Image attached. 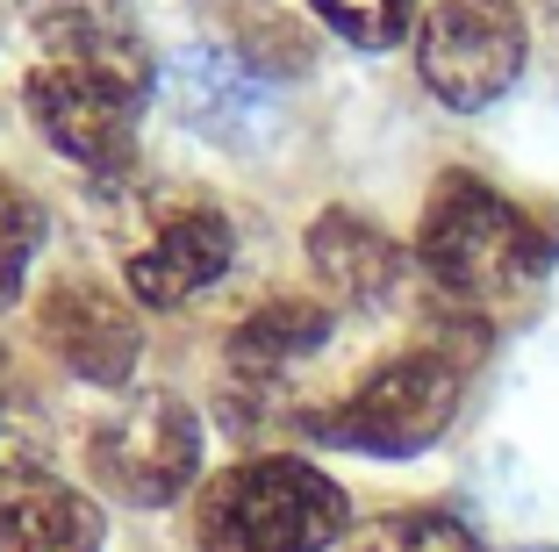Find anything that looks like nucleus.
Wrapping results in <instances>:
<instances>
[{"label":"nucleus","mask_w":559,"mask_h":552,"mask_svg":"<svg viewBox=\"0 0 559 552\" xmlns=\"http://www.w3.org/2000/svg\"><path fill=\"white\" fill-rule=\"evenodd\" d=\"M22 15H29L36 44H44V66L86 72V80H108L144 101L151 44L122 0H22Z\"/></svg>","instance_id":"obj_9"},{"label":"nucleus","mask_w":559,"mask_h":552,"mask_svg":"<svg viewBox=\"0 0 559 552\" xmlns=\"http://www.w3.org/2000/svg\"><path fill=\"white\" fill-rule=\"evenodd\" d=\"M180 108L194 130H209L215 144L230 151H251L265 130H273V94H265V80L251 66H237L223 44H201L194 58H187L180 72Z\"/></svg>","instance_id":"obj_10"},{"label":"nucleus","mask_w":559,"mask_h":552,"mask_svg":"<svg viewBox=\"0 0 559 552\" xmlns=\"http://www.w3.org/2000/svg\"><path fill=\"white\" fill-rule=\"evenodd\" d=\"M36 459H44V438H36L29 423L15 416V402L0 395V488L36 481Z\"/></svg>","instance_id":"obj_18"},{"label":"nucleus","mask_w":559,"mask_h":552,"mask_svg":"<svg viewBox=\"0 0 559 552\" xmlns=\"http://www.w3.org/2000/svg\"><path fill=\"white\" fill-rule=\"evenodd\" d=\"M36 330H44L50 359L66 374L94 380V388H122L144 359V324L136 309L122 302L116 287L72 273V280H50V294L36 302Z\"/></svg>","instance_id":"obj_8"},{"label":"nucleus","mask_w":559,"mask_h":552,"mask_svg":"<svg viewBox=\"0 0 559 552\" xmlns=\"http://www.w3.org/2000/svg\"><path fill=\"white\" fill-rule=\"evenodd\" d=\"M531 552H559V545H531Z\"/></svg>","instance_id":"obj_19"},{"label":"nucleus","mask_w":559,"mask_h":552,"mask_svg":"<svg viewBox=\"0 0 559 552\" xmlns=\"http://www.w3.org/2000/svg\"><path fill=\"white\" fill-rule=\"evenodd\" d=\"M330 344V309L323 302H295V294H280L265 309H251L245 324L230 330L223 359H230V388L245 395H265L273 380H287L301 359H316Z\"/></svg>","instance_id":"obj_12"},{"label":"nucleus","mask_w":559,"mask_h":552,"mask_svg":"<svg viewBox=\"0 0 559 552\" xmlns=\"http://www.w3.org/2000/svg\"><path fill=\"white\" fill-rule=\"evenodd\" d=\"M330 36H345L359 50H395L416 22V0H316Z\"/></svg>","instance_id":"obj_17"},{"label":"nucleus","mask_w":559,"mask_h":552,"mask_svg":"<svg viewBox=\"0 0 559 552\" xmlns=\"http://www.w3.org/2000/svg\"><path fill=\"white\" fill-rule=\"evenodd\" d=\"M209 15H215V44L259 80L309 72V30L287 8H273V0H209Z\"/></svg>","instance_id":"obj_14"},{"label":"nucleus","mask_w":559,"mask_h":552,"mask_svg":"<svg viewBox=\"0 0 559 552\" xmlns=\"http://www.w3.org/2000/svg\"><path fill=\"white\" fill-rule=\"evenodd\" d=\"M309 266H316V280H323L330 294H345V302L373 309V302H388V294L402 287L409 251H402V244L388 237L380 223H366V215L323 209L309 223Z\"/></svg>","instance_id":"obj_11"},{"label":"nucleus","mask_w":559,"mask_h":552,"mask_svg":"<svg viewBox=\"0 0 559 552\" xmlns=\"http://www.w3.org/2000/svg\"><path fill=\"white\" fill-rule=\"evenodd\" d=\"M86 467L108 495H122L130 509H165L180 503L201 473V416L165 388H144L116 409L108 423H94L86 438Z\"/></svg>","instance_id":"obj_4"},{"label":"nucleus","mask_w":559,"mask_h":552,"mask_svg":"<svg viewBox=\"0 0 559 552\" xmlns=\"http://www.w3.org/2000/svg\"><path fill=\"white\" fill-rule=\"evenodd\" d=\"M524 8L516 0H438L416 30V72L444 108H495L524 72Z\"/></svg>","instance_id":"obj_5"},{"label":"nucleus","mask_w":559,"mask_h":552,"mask_svg":"<svg viewBox=\"0 0 559 552\" xmlns=\"http://www.w3.org/2000/svg\"><path fill=\"white\" fill-rule=\"evenodd\" d=\"M416 266L452 309H495L552 266V237L474 173H444L416 223Z\"/></svg>","instance_id":"obj_1"},{"label":"nucleus","mask_w":559,"mask_h":552,"mask_svg":"<svg viewBox=\"0 0 559 552\" xmlns=\"http://www.w3.org/2000/svg\"><path fill=\"white\" fill-rule=\"evenodd\" d=\"M345 488L309 459H245L201 488V552H323L345 538Z\"/></svg>","instance_id":"obj_2"},{"label":"nucleus","mask_w":559,"mask_h":552,"mask_svg":"<svg viewBox=\"0 0 559 552\" xmlns=\"http://www.w3.org/2000/svg\"><path fill=\"white\" fill-rule=\"evenodd\" d=\"M0 552H100V509L80 488L15 481L0 488Z\"/></svg>","instance_id":"obj_13"},{"label":"nucleus","mask_w":559,"mask_h":552,"mask_svg":"<svg viewBox=\"0 0 559 552\" xmlns=\"http://www.w3.org/2000/svg\"><path fill=\"white\" fill-rule=\"evenodd\" d=\"M36 251H44V209H36L29 187L0 179V302H15V294H22Z\"/></svg>","instance_id":"obj_16"},{"label":"nucleus","mask_w":559,"mask_h":552,"mask_svg":"<svg viewBox=\"0 0 559 552\" xmlns=\"http://www.w3.org/2000/svg\"><path fill=\"white\" fill-rule=\"evenodd\" d=\"M22 108H29L36 137L58 158L86 165L94 179H122L136 165V115H144V101L122 94V86L86 80V72H66V66H29Z\"/></svg>","instance_id":"obj_6"},{"label":"nucleus","mask_w":559,"mask_h":552,"mask_svg":"<svg viewBox=\"0 0 559 552\" xmlns=\"http://www.w3.org/2000/svg\"><path fill=\"white\" fill-rule=\"evenodd\" d=\"M230 259H237L230 215L209 209V201H173L122 251V287L144 309H180V302H194L201 287H215V280L230 273Z\"/></svg>","instance_id":"obj_7"},{"label":"nucleus","mask_w":559,"mask_h":552,"mask_svg":"<svg viewBox=\"0 0 559 552\" xmlns=\"http://www.w3.org/2000/svg\"><path fill=\"white\" fill-rule=\"evenodd\" d=\"M460 395H466L460 359L416 344V352L373 366V374H366L337 409H323L309 431L330 438V445H352V453H373V459H416L452 431Z\"/></svg>","instance_id":"obj_3"},{"label":"nucleus","mask_w":559,"mask_h":552,"mask_svg":"<svg viewBox=\"0 0 559 552\" xmlns=\"http://www.w3.org/2000/svg\"><path fill=\"white\" fill-rule=\"evenodd\" d=\"M352 552H480V538L444 509H395V517H373Z\"/></svg>","instance_id":"obj_15"}]
</instances>
